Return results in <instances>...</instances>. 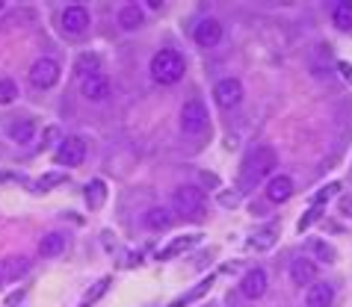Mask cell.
<instances>
[{
    "mask_svg": "<svg viewBox=\"0 0 352 307\" xmlns=\"http://www.w3.org/2000/svg\"><path fill=\"white\" fill-rule=\"evenodd\" d=\"M331 24L338 30H352V3H335V9H331Z\"/></svg>",
    "mask_w": 352,
    "mask_h": 307,
    "instance_id": "18",
    "label": "cell"
},
{
    "mask_svg": "<svg viewBox=\"0 0 352 307\" xmlns=\"http://www.w3.org/2000/svg\"><path fill=\"white\" fill-rule=\"evenodd\" d=\"M240 293L246 295V299H261V295L267 293V272H263V269H252L246 278L240 281Z\"/></svg>",
    "mask_w": 352,
    "mask_h": 307,
    "instance_id": "12",
    "label": "cell"
},
{
    "mask_svg": "<svg viewBox=\"0 0 352 307\" xmlns=\"http://www.w3.org/2000/svg\"><path fill=\"white\" fill-rule=\"evenodd\" d=\"M107 290H110V278H101V281H98V284L92 286V290H89V293H86V302H83L80 307H89V304H95V302H98V299H101V295H104Z\"/></svg>",
    "mask_w": 352,
    "mask_h": 307,
    "instance_id": "24",
    "label": "cell"
},
{
    "mask_svg": "<svg viewBox=\"0 0 352 307\" xmlns=\"http://www.w3.org/2000/svg\"><path fill=\"white\" fill-rule=\"evenodd\" d=\"M60 181H63L60 174H45V177H42V190H51V186H56Z\"/></svg>",
    "mask_w": 352,
    "mask_h": 307,
    "instance_id": "28",
    "label": "cell"
},
{
    "mask_svg": "<svg viewBox=\"0 0 352 307\" xmlns=\"http://www.w3.org/2000/svg\"><path fill=\"white\" fill-rule=\"evenodd\" d=\"M56 80H60V62L51 56L36 59L30 68V83L36 89H51V86H56Z\"/></svg>",
    "mask_w": 352,
    "mask_h": 307,
    "instance_id": "5",
    "label": "cell"
},
{
    "mask_svg": "<svg viewBox=\"0 0 352 307\" xmlns=\"http://www.w3.org/2000/svg\"><path fill=\"white\" fill-rule=\"evenodd\" d=\"M77 77H89V74H101V59H98L95 54H83L80 59H77Z\"/></svg>",
    "mask_w": 352,
    "mask_h": 307,
    "instance_id": "19",
    "label": "cell"
},
{
    "mask_svg": "<svg viewBox=\"0 0 352 307\" xmlns=\"http://www.w3.org/2000/svg\"><path fill=\"white\" fill-rule=\"evenodd\" d=\"M65 251V240L60 234H45L42 242H38V254L42 257H60Z\"/></svg>",
    "mask_w": 352,
    "mask_h": 307,
    "instance_id": "16",
    "label": "cell"
},
{
    "mask_svg": "<svg viewBox=\"0 0 352 307\" xmlns=\"http://www.w3.org/2000/svg\"><path fill=\"white\" fill-rule=\"evenodd\" d=\"M272 242H276V227H267V231H263V234L252 236V240H249V249H258V251H263V249H270Z\"/></svg>",
    "mask_w": 352,
    "mask_h": 307,
    "instance_id": "22",
    "label": "cell"
},
{
    "mask_svg": "<svg viewBox=\"0 0 352 307\" xmlns=\"http://www.w3.org/2000/svg\"><path fill=\"white\" fill-rule=\"evenodd\" d=\"M33 130H36V124L30 122V118H24V122H15L12 127H9L12 139H15V142H21V145H27V142L33 139Z\"/></svg>",
    "mask_w": 352,
    "mask_h": 307,
    "instance_id": "21",
    "label": "cell"
},
{
    "mask_svg": "<svg viewBox=\"0 0 352 307\" xmlns=\"http://www.w3.org/2000/svg\"><path fill=\"white\" fill-rule=\"evenodd\" d=\"M18 98V86L12 80H0V104H12Z\"/></svg>",
    "mask_w": 352,
    "mask_h": 307,
    "instance_id": "25",
    "label": "cell"
},
{
    "mask_svg": "<svg viewBox=\"0 0 352 307\" xmlns=\"http://www.w3.org/2000/svg\"><path fill=\"white\" fill-rule=\"evenodd\" d=\"M305 302H308V307H331V302H335V290H331L329 284H311Z\"/></svg>",
    "mask_w": 352,
    "mask_h": 307,
    "instance_id": "14",
    "label": "cell"
},
{
    "mask_svg": "<svg viewBox=\"0 0 352 307\" xmlns=\"http://www.w3.org/2000/svg\"><path fill=\"white\" fill-rule=\"evenodd\" d=\"M290 195H293V181L287 174H278V177H272V181L267 183V198L270 201L281 204V201H287Z\"/></svg>",
    "mask_w": 352,
    "mask_h": 307,
    "instance_id": "13",
    "label": "cell"
},
{
    "mask_svg": "<svg viewBox=\"0 0 352 307\" xmlns=\"http://www.w3.org/2000/svg\"><path fill=\"white\" fill-rule=\"evenodd\" d=\"M192 38H195V45H201V47L219 45L222 42V24L217 21V18H201L192 30Z\"/></svg>",
    "mask_w": 352,
    "mask_h": 307,
    "instance_id": "8",
    "label": "cell"
},
{
    "mask_svg": "<svg viewBox=\"0 0 352 307\" xmlns=\"http://www.w3.org/2000/svg\"><path fill=\"white\" fill-rule=\"evenodd\" d=\"M86 201H89V207H95V210H98V207H104V201H107V186H104V181H98V177H95V181L86 186Z\"/></svg>",
    "mask_w": 352,
    "mask_h": 307,
    "instance_id": "20",
    "label": "cell"
},
{
    "mask_svg": "<svg viewBox=\"0 0 352 307\" xmlns=\"http://www.w3.org/2000/svg\"><path fill=\"white\" fill-rule=\"evenodd\" d=\"M145 227H151V231H166V227H172V213L166 210V207H151V210L145 213Z\"/></svg>",
    "mask_w": 352,
    "mask_h": 307,
    "instance_id": "15",
    "label": "cell"
},
{
    "mask_svg": "<svg viewBox=\"0 0 352 307\" xmlns=\"http://www.w3.org/2000/svg\"><path fill=\"white\" fill-rule=\"evenodd\" d=\"M0 6H3V3H0Z\"/></svg>",
    "mask_w": 352,
    "mask_h": 307,
    "instance_id": "32",
    "label": "cell"
},
{
    "mask_svg": "<svg viewBox=\"0 0 352 307\" xmlns=\"http://www.w3.org/2000/svg\"><path fill=\"white\" fill-rule=\"evenodd\" d=\"M317 245V251H320V257H322V260H335V254H331V249H329V245H322V242H314Z\"/></svg>",
    "mask_w": 352,
    "mask_h": 307,
    "instance_id": "29",
    "label": "cell"
},
{
    "mask_svg": "<svg viewBox=\"0 0 352 307\" xmlns=\"http://www.w3.org/2000/svg\"><path fill=\"white\" fill-rule=\"evenodd\" d=\"M80 92H83V98H89V101H104V98L110 95V80H107L104 74L80 77Z\"/></svg>",
    "mask_w": 352,
    "mask_h": 307,
    "instance_id": "10",
    "label": "cell"
},
{
    "mask_svg": "<svg viewBox=\"0 0 352 307\" xmlns=\"http://www.w3.org/2000/svg\"><path fill=\"white\" fill-rule=\"evenodd\" d=\"M290 278H293V284H299V286L317 284V266H314V260H308V257H296V260L290 263Z\"/></svg>",
    "mask_w": 352,
    "mask_h": 307,
    "instance_id": "11",
    "label": "cell"
},
{
    "mask_svg": "<svg viewBox=\"0 0 352 307\" xmlns=\"http://www.w3.org/2000/svg\"><path fill=\"white\" fill-rule=\"evenodd\" d=\"M276 163H278V157H276L272 148H267V145L252 148V151L246 154V160H243V168H240V190L249 192L252 186H255L258 181H263V177L276 168Z\"/></svg>",
    "mask_w": 352,
    "mask_h": 307,
    "instance_id": "1",
    "label": "cell"
},
{
    "mask_svg": "<svg viewBox=\"0 0 352 307\" xmlns=\"http://www.w3.org/2000/svg\"><path fill=\"white\" fill-rule=\"evenodd\" d=\"M340 210H344L346 216H352V198H344V204H340Z\"/></svg>",
    "mask_w": 352,
    "mask_h": 307,
    "instance_id": "31",
    "label": "cell"
},
{
    "mask_svg": "<svg viewBox=\"0 0 352 307\" xmlns=\"http://www.w3.org/2000/svg\"><path fill=\"white\" fill-rule=\"evenodd\" d=\"M340 74H344V77H346V80L352 83V68H349L346 62H340Z\"/></svg>",
    "mask_w": 352,
    "mask_h": 307,
    "instance_id": "30",
    "label": "cell"
},
{
    "mask_svg": "<svg viewBox=\"0 0 352 307\" xmlns=\"http://www.w3.org/2000/svg\"><path fill=\"white\" fill-rule=\"evenodd\" d=\"M181 127H184V133H190V136L208 133L210 113H208V106H204L199 98H192V101H187L181 106Z\"/></svg>",
    "mask_w": 352,
    "mask_h": 307,
    "instance_id": "4",
    "label": "cell"
},
{
    "mask_svg": "<svg viewBox=\"0 0 352 307\" xmlns=\"http://www.w3.org/2000/svg\"><path fill=\"white\" fill-rule=\"evenodd\" d=\"M317 216H320V204H314V210H311V213H305V216H302V219H299V231H305V227H308L311 222H314Z\"/></svg>",
    "mask_w": 352,
    "mask_h": 307,
    "instance_id": "26",
    "label": "cell"
},
{
    "mask_svg": "<svg viewBox=\"0 0 352 307\" xmlns=\"http://www.w3.org/2000/svg\"><path fill=\"white\" fill-rule=\"evenodd\" d=\"M145 21V15H142V9L140 6H122V12H119V24L122 30H140Z\"/></svg>",
    "mask_w": 352,
    "mask_h": 307,
    "instance_id": "17",
    "label": "cell"
},
{
    "mask_svg": "<svg viewBox=\"0 0 352 307\" xmlns=\"http://www.w3.org/2000/svg\"><path fill=\"white\" fill-rule=\"evenodd\" d=\"M151 77L163 86L169 83H178L184 77V56L178 51H172V47H163V51L154 54L151 59Z\"/></svg>",
    "mask_w": 352,
    "mask_h": 307,
    "instance_id": "2",
    "label": "cell"
},
{
    "mask_svg": "<svg viewBox=\"0 0 352 307\" xmlns=\"http://www.w3.org/2000/svg\"><path fill=\"white\" fill-rule=\"evenodd\" d=\"M338 190H340L338 183H331V186H326V190H320V195H317V204L322 207V201H326V198H331V195H335Z\"/></svg>",
    "mask_w": 352,
    "mask_h": 307,
    "instance_id": "27",
    "label": "cell"
},
{
    "mask_svg": "<svg viewBox=\"0 0 352 307\" xmlns=\"http://www.w3.org/2000/svg\"><path fill=\"white\" fill-rule=\"evenodd\" d=\"M213 98H217V104L222 106V110H234V106L243 101L240 80H234V77H225V80H219L217 89H213Z\"/></svg>",
    "mask_w": 352,
    "mask_h": 307,
    "instance_id": "7",
    "label": "cell"
},
{
    "mask_svg": "<svg viewBox=\"0 0 352 307\" xmlns=\"http://www.w3.org/2000/svg\"><path fill=\"white\" fill-rule=\"evenodd\" d=\"M192 242H199V236H184V240H178V242H172L169 245V249H166V251H160L157 257H160V260H169V257H175V254H178L181 249H190V245Z\"/></svg>",
    "mask_w": 352,
    "mask_h": 307,
    "instance_id": "23",
    "label": "cell"
},
{
    "mask_svg": "<svg viewBox=\"0 0 352 307\" xmlns=\"http://www.w3.org/2000/svg\"><path fill=\"white\" fill-rule=\"evenodd\" d=\"M172 204H175V210H178L184 219H199V216L204 213V192L199 190V186H192V183H184V186L175 190Z\"/></svg>",
    "mask_w": 352,
    "mask_h": 307,
    "instance_id": "3",
    "label": "cell"
},
{
    "mask_svg": "<svg viewBox=\"0 0 352 307\" xmlns=\"http://www.w3.org/2000/svg\"><path fill=\"white\" fill-rule=\"evenodd\" d=\"M54 160L60 166H68V168L83 166V160H86V142L80 139V136H68V139H63L60 148H56Z\"/></svg>",
    "mask_w": 352,
    "mask_h": 307,
    "instance_id": "6",
    "label": "cell"
},
{
    "mask_svg": "<svg viewBox=\"0 0 352 307\" xmlns=\"http://www.w3.org/2000/svg\"><path fill=\"white\" fill-rule=\"evenodd\" d=\"M86 27H89V12H86L83 6H65L63 9V30L72 36H80L86 33Z\"/></svg>",
    "mask_w": 352,
    "mask_h": 307,
    "instance_id": "9",
    "label": "cell"
}]
</instances>
